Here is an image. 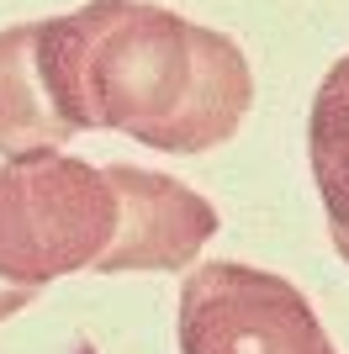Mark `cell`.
<instances>
[{
  "label": "cell",
  "mask_w": 349,
  "mask_h": 354,
  "mask_svg": "<svg viewBox=\"0 0 349 354\" xmlns=\"http://www.w3.org/2000/svg\"><path fill=\"white\" fill-rule=\"evenodd\" d=\"M37 64L69 133L111 127L159 153H212L254 106L244 48L148 0H90L37 21Z\"/></svg>",
  "instance_id": "6da1fadb"
},
{
  "label": "cell",
  "mask_w": 349,
  "mask_h": 354,
  "mask_svg": "<svg viewBox=\"0 0 349 354\" xmlns=\"http://www.w3.org/2000/svg\"><path fill=\"white\" fill-rule=\"evenodd\" d=\"M116 238V196L101 164L74 153L0 164V281L21 291L96 270Z\"/></svg>",
  "instance_id": "7a4b0ae2"
},
{
  "label": "cell",
  "mask_w": 349,
  "mask_h": 354,
  "mask_svg": "<svg viewBox=\"0 0 349 354\" xmlns=\"http://www.w3.org/2000/svg\"><path fill=\"white\" fill-rule=\"evenodd\" d=\"M180 354H339L286 275L206 259L180 281Z\"/></svg>",
  "instance_id": "3957f363"
},
{
  "label": "cell",
  "mask_w": 349,
  "mask_h": 354,
  "mask_svg": "<svg viewBox=\"0 0 349 354\" xmlns=\"http://www.w3.org/2000/svg\"><path fill=\"white\" fill-rule=\"evenodd\" d=\"M116 196V238L101 254V275L122 270H186L217 238V207L186 180L143 169V164H101Z\"/></svg>",
  "instance_id": "277c9868"
},
{
  "label": "cell",
  "mask_w": 349,
  "mask_h": 354,
  "mask_svg": "<svg viewBox=\"0 0 349 354\" xmlns=\"http://www.w3.org/2000/svg\"><path fill=\"white\" fill-rule=\"evenodd\" d=\"M69 122L58 117L53 90L37 64V21L0 27V159L64 153Z\"/></svg>",
  "instance_id": "5b68a950"
},
{
  "label": "cell",
  "mask_w": 349,
  "mask_h": 354,
  "mask_svg": "<svg viewBox=\"0 0 349 354\" xmlns=\"http://www.w3.org/2000/svg\"><path fill=\"white\" fill-rule=\"evenodd\" d=\"M307 164L323 196L334 254L349 265V53L323 74L307 111Z\"/></svg>",
  "instance_id": "8992f818"
},
{
  "label": "cell",
  "mask_w": 349,
  "mask_h": 354,
  "mask_svg": "<svg viewBox=\"0 0 349 354\" xmlns=\"http://www.w3.org/2000/svg\"><path fill=\"white\" fill-rule=\"evenodd\" d=\"M27 307H32V291L0 281V323H6V317H16V312H27Z\"/></svg>",
  "instance_id": "52a82bcc"
}]
</instances>
